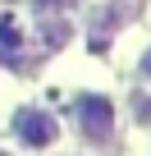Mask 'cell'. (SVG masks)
<instances>
[{"mask_svg": "<svg viewBox=\"0 0 151 156\" xmlns=\"http://www.w3.org/2000/svg\"><path fill=\"white\" fill-rule=\"evenodd\" d=\"M78 129H83V138H92V142H110V129H115V106L105 101V97H78Z\"/></svg>", "mask_w": 151, "mask_h": 156, "instance_id": "cell-1", "label": "cell"}, {"mask_svg": "<svg viewBox=\"0 0 151 156\" xmlns=\"http://www.w3.org/2000/svg\"><path fill=\"white\" fill-rule=\"evenodd\" d=\"M14 138L28 142V147H50V142H55V119H50L46 110L28 106V110L14 115Z\"/></svg>", "mask_w": 151, "mask_h": 156, "instance_id": "cell-2", "label": "cell"}, {"mask_svg": "<svg viewBox=\"0 0 151 156\" xmlns=\"http://www.w3.org/2000/svg\"><path fill=\"white\" fill-rule=\"evenodd\" d=\"M0 41H5L9 51H19V41H23V37H19V28H14V23H0Z\"/></svg>", "mask_w": 151, "mask_h": 156, "instance_id": "cell-3", "label": "cell"}, {"mask_svg": "<svg viewBox=\"0 0 151 156\" xmlns=\"http://www.w3.org/2000/svg\"><path fill=\"white\" fill-rule=\"evenodd\" d=\"M133 115H137V124H151V97H133Z\"/></svg>", "mask_w": 151, "mask_h": 156, "instance_id": "cell-4", "label": "cell"}, {"mask_svg": "<svg viewBox=\"0 0 151 156\" xmlns=\"http://www.w3.org/2000/svg\"><path fill=\"white\" fill-rule=\"evenodd\" d=\"M142 73H146V78H151V51H146V60H142Z\"/></svg>", "mask_w": 151, "mask_h": 156, "instance_id": "cell-5", "label": "cell"}, {"mask_svg": "<svg viewBox=\"0 0 151 156\" xmlns=\"http://www.w3.org/2000/svg\"><path fill=\"white\" fill-rule=\"evenodd\" d=\"M0 156H9V151H0Z\"/></svg>", "mask_w": 151, "mask_h": 156, "instance_id": "cell-6", "label": "cell"}]
</instances>
